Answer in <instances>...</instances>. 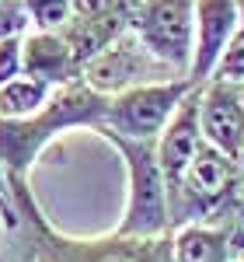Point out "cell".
I'll return each instance as SVG.
<instances>
[{
	"mask_svg": "<svg viewBox=\"0 0 244 262\" xmlns=\"http://www.w3.org/2000/svg\"><path fill=\"white\" fill-rule=\"evenodd\" d=\"M108 98L84 81L63 84L53 98L28 119H0V171L14 182H28L35 161L66 129H98L105 122Z\"/></svg>",
	"mask_w": 244,
	"mask_h": 262,
	"instance_id": "6da1fadb",
	"label": "cell"
},
{
	"mask_svg": "<svg viewBox=\"0 0 244 262\" xmlns=\"http://www.w3.org/2000/svg\"><path fill=\"white\" fill-rule=\"evenodd\" d=\"M105 143L126 164L129 179V196H126V213L119 221V234L129 238H157L171 234V210H167V179L157 161V140H129L119 133H98Z\"/></svg>",
	"mask_w": 244,
	"mask_h": 262,
	"instance_id": "7a4b0ae2",
	"label": "cell"
},
{
	"mask_svg": "<svg viewBox=\"0 0 244 262\" xmlns=\"http://www.w3.org/2000/svg\"><path fill=\"white\" fill-rule=\"evenodd\" d=\"M234 182H237V158L224 154L213 143H203L199 154L192 158V164L182 171L178 185L167 192L171 231L182 227V224H196V221L224 224Z\"/></svg>",
	"mask_w": 244,
	"mask_h": 262,
	"instance_id": "3957f363",
	"label": "cell"
},
{
	"mask_svg": "<svg viewBox=\"0 0 244 262\" xmlns=\"http://www.w3.org/2000/svg\"><path fill=\"white\" fill-rule=\"evenodd\" d=\"M196 91L192 77H171V81H154L140 84L108 98L105 108V122L94 133H119L129 140H157L164 133V126L171 122V116L178 112L188 95Z\"/></svg>",
	"mask_w": 244,
	"mask_h": 262,
	"instance_id": "277c9868",
	"label": "cell"
},
{
	"mask_svg": "<svg viewBox=\"0 0 244 262\" xmlns=\"http://www.w3.org/2000/svg\"><path fill=\"white\" fill-rule=\"evenodd\" d=\"M129 28L164 67L188 77L196 39V0H136Z\"/></svg>",
	"mask_w": 244,
	"mask_h": 262,
	"instance_id": "5b68a950",
	"label": "cell"
},
{
	"mask_svg": "<svg viewBox=\"0 0 244 262\" xmlns=\"http://www.w3.org/2000/svg\"><path fill=\"white\" fill-rule=\"evenodd\" d=\"M171 77H182L175 74L171 67H164L147 46H143L133 28L122 32L112 46H105L94 60L81 70V81L87 88H94L98 95L112 98L119 91H129V88H140V84H154V81H171Z\"/></svg>",
	"mask_w": 244,
	"mask_h": 262,
	"instance_id": "8992f818",
	"label": "cell"
},
{
	"mask_svg": "<svg viewBox=\"0 0 244 262\" xmlns=\"http://www.w3.org/2000/svg\"><path fill=\"white\" fill-rule=\"evenodd\" d=\"M237 28H241L237 0H196V39H192V63H188V77L196 84H206L213 77Z\"/></svg>",
	"mask_w": 244,
	"mask_h": 262,
	"instance_id": "52a82bcc",
	"label": "cell"
},
{
	"mask_svg": "<svg viewBox=\"0 0 244 262\" xmlns=\"http://www.w3.org/2000/svg\"><path fill=\"white\" fill-rule=\"evenodd\" d=\"M196 91H199V84H196ZM196 91L178 105V112L171 116V122L157 137V161H161V171L167 179V192L178 185L182 171L192 164V158L206 143L203 129H199V98H196Z\"/></svg>",
	"mask_w": 244,
	"mask_h": 262,
	"instance_id": "ba28073f",
	"label": "cell"
},
{
	"mask_svg": "<svg viewBox=\"0 0 244 262\" xmlns=\"http://www.w3.org/2000/svg\"><path fill=\"white\" fill-rule=\"evenodd\" d=\"M199 98V129H203V140L220 147L224 154L237 158V147L244 137V112L237 108V101L230 98L227 84L220 81H206L196 91Z\"/></svg>",
	"mask_w": 244,
	"mask_h": 262,
	"instance_id": "9c48e42d",
	"label": "cell"
},
{
	"mask_svg": "<svg viewBox=\"0 0 244 262\" xmlns=\"http://www.w3.org/2000/svg\"><path fill=\"white\" fill-rule=\"evenodd\" d=\"M25 74L53 84V88H63V84L81 81V63L74 60V53L60 32L32 28L25 35Z\"/></svg>",
	"mask_w": 244,
	"mask_h": 262,
	"instance_id": "30bf717a",
	"label": "cell"
},
{
	"mask_svg": "<svg viewBox=\"0 0 244 262\" xmlns=\"http://www.w3.org/2000/svg\"><path fill=\"white\" fill-rule=\"evenodd\" d=\"M171 255L175 262H234L230 227L216 221L182 224L171 231Z\"/></svg>",
	"mask_w": 244,
	"mask_h": 262,
	"instance_id": "8fae6325",
	"label": "cell"
},
{
	"mask_svg": "<svg viewBox=\"0 0 244 262\" xmlns=\"http://www.w3.org/2000/svg\"><path fill=\"white\" fill-rule=\"evenodd\" d=\"M53 84L39 81L32 74H18L7 84H0V119H28L45 101L53 98Z\"/></svg>",
	"mask_w": 244,
	"mask_h": 262,
	"instance_id": "7c38bea8",
	"label": "cell"
},
{
	"mask_svg": "<svg viewBox=\"0 0 244 262\" xmlns=\"http://www.w3.org/2000/svg\"><path fill=\"white\" fill-rule=\"evenodd\" d=\"M32 28L39 32H60L74 18V0H25Z\"/></svg>",
	"mask_w": 244,
	"mask_h": 262,
	"instance_id": "4fadbf2b",
	"label": "cell"
},
{
	"mask_svg": "<svg viewBox=\"0 0 244 262\" xmlns=\"http://www.w3.org/2000/svg\"><path fill=\"white\" fill-rule=\"evenodd\" d=\"M209 81H224V84L244 81V25L237 28V35L224 49V56H220V63H216V70H213Z\"/></svg>",
	"mask_w": 244,
	"mask_h": 262,
	"instance_id": "5bb4252c",
	"label": "cell"
},
{
	"mask_svg": "<svg viewBox=\"0 0 244 262\" xmlns=\"http://www.w3.org/2000/svg\"><path fill=\"white\" fill-rule=\"evenodd\" d=\"M32 32V18L25 0H0V42L4 39H25Z\"/></svg>",
	"mask_w": 244,
	"mask_h": 262,
	"instance_id": "9a60e30c",
	"label": "cell"
},
{
	"mask_svg": "<svg viewBox=\"0 0 244 262\" xmlns=\"http://www.w3.org/2000/svg\"><path fill=\"white\" fill-rule=\"evenodd\" d=\"M25 74V39H4L0 42V84Z\"/></svg>",
	"mask_w": 244,
	"mask_h": 262,
	"instance_id": "2e32d148",
	"label": "cell"
},
{
	"mask_svg": "<svg viewBox=\"0 0 244 262\" xmlns=\"http://www.w3.org/2000/svg\"><path fill=\"white\" fill-rule=\"evenodd\" d=\"M224 84V81H220ZM227 91H230V98L237 101V108L244 112V81H234V84H227Z\"/></svg>",
	"mask_w": 244,
	"mask_h": 262,
	"instance_id": "e0dca14e",
	"label": "cell"
},
{
	"mask_svg": "<svg viewBox=\"0 0 244 262\" xmlns=\"http://www.w3.org/2000/svg\"><path fill=\"white\" fill-rule=\"evenodd\" d=\"M237 168H244V137H241V147H237Z\"/></svg>",
	"mask_w": 244,
	"mask_h": 262,
	"instance_id": "ac0fdd59",
	"label": "cell"
},
{
	"mask_svg": "<svg viewBox=\"0 0 244 262\" xmlns=\"http://www.w3.org/2000/svg\"><path fill=\"white\" fill-rule=\"evenodd\" d=\"M237 14H241V25H244V0H237Z\"/></svg>",
	"mask_w": 244,
	"mask_h": 262,
	"instance_id": "d6986e66",
	"label": "cell"
}]
</instances>
